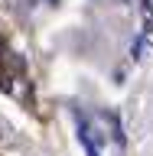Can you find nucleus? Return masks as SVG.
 Wrapping results in <instances>:
<instances>
[{"label": "nucleus", "mask_w": 153, "mask_h": 156, "mask_svg": "<svg viewBox=\"0 0 153 156\" xmlns=\"http://www.w3.org/2000/svg\"><path fill=\"white\" fill-rule=\"evenodd\" d=\"M78 140H82V146H85V153H88V156H98V143L91 140V130H88L85 124L78 127Z\"/></svg>", "instance_id": "1"}, {"label": "nucleus", "mask_w": 153, "mask_h": 156, "mask_svg": "<svg viewBox=\"0 0 153 156\" xmlns=\"http://www.w3.org/2000/svg\"><path fill=\"white\" fill-rule=\"evenodd\" d=\"M52 3H56V0H52Z\"/></svg>", "instance_id": "2"}]
</instances>
